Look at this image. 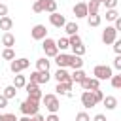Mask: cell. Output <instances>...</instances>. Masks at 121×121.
Returning a JSON list of instances; mask_svg holds the SVG:
<instances>
[{
  "label": "cell",
  "mask_w": 121,
  "mask_h": 121,
  "mask_svg": "<svg viewBox=\"0 0 121 121\" xmlns=\"http://www.w3.org/2000/svg\"><path fill=\"white\" fill-rule=\"evenodd\" d=\"M2 43H4L6 47H13V45H15V36H13L11 32H6V34L2 36Z\"/></svg>",
  "instance_id": "23"
},
{
  "label": "cell",
  "mask_w": 121,
  "mask_h": 121,
  "mask_svg": "<svg viewBox=\"0 0 121 121\" xmlns=\"http://www.w3.org/2000/svg\"><path fill=\"white\" fill-rule=\"evenodd\" d=\"M45 121H60V117H59L57 113H49V115L45 117Z\"/></svg>",
  "instance_id": "42"
},
{
  "label": "cell",
  "mask_w": 121,
  "mask_h": 121,
  "mask_svg": "<svg viewBox=\"0 0 121 121\" xmlns=\"http://www.w3.org/2000/svg\"><path fill=\"white\" fill-rule=\"evenodd\" d=\"M25 89H26V93H28V98H32V100H36V102H40L42 100V91H40V87H38V83H34V81H28V83H25Z\"/></svg>",
  "instance_id": "5"
},
{
  "label": "cell",
  "mask_w": 121,
  "mask_h": 121,
  "mask_svg": "<svg viewBox=\"0 0 121 121\" xmlns=\"http://www.w3.org/2000/svg\"><path fill=\"white\" fill-rule=\"evenodd\" d=\"M68 66H72L74 70L81 68V66H83V60H81V57H79V55H70V62H68Z\"/></svg>",
  "instance_id": "20"
},
{
  "label": "cell",
  "mask_w": 121,
  "mask_h": 121,
  "mask_svg": "<svg viewBox=\"0 0 121 121\" xmlns=\"http://www.w3.org/2000/svg\"><path fill=\"white\" fill-rule=\"evenodd\" d=\"M38 110H40V104L36 102V100H32V98H26L25 102H21V112L25 113V115H36L38 113Z\"/></svg>",
  "instance_id": "2"
},
{
  "label": "cell",
  "mask_w": 121,
  "mask_h": 121,
  "mask_svg": "<svg viewBox=\"0 0 121 121\" xmlns=\"http://www.w3.org/2000/svg\"><path fill=\"white\" fill-rule=\"evenodd\" d=\"M43 8H45V0H34L32 9H34L36 13H42V11H43Z\"/></svg>",
  "instance_id": "31"
},
{
  "label": "cell",
  "mask_w": 121,
  "mask_h": 121,
  "mask_svg": "<svg viewBox=\"0 0 121 121\" xmlns=\"http://www.w3.org/2000/svg\"><path fill=\"white\" fill-rule=\"evenodd\" d=\"M74 15L78 17V19H83V17H87V2H78L76 6H74Z\"/></svg>",
  "instance_id": "14"
},
{
  "label": "cell",
  "mask_w": 121,
  "mask_h": 121,
  "mask_svg": "<svg viewBox=\"0 0 121 121\" xmlns=\"http://www.w3.org/2000/svg\"><path fill=\"white\" fill-rule=\"evenodd\" d=\"M79 2H85V0H79Z\"/></svg>",
  "instance_id": "50"
},
{
  "label": "cell",
  "mask_w": 121,
  "mask_h": 121,
  "mask_svg": "<svg viewBox=\"0 0 121 121\" xmlns=\"http://www.w3.org/2000/svg\"><path fill=\"white\" fill-rule=\"evenodd\" d=\"M113 66H115L117 70H121V55H117V57L113 59Z\"/></svg>",
  "instance_id": "41"
},
{
  "label": "cell",
  "mask_w": 121,
  "mask_h": 121,
  "mask_svg": "<svg viewBox=\"0 0 121 121\" xmlns=\"http://www.w3.org/2000/svg\"><path fill=\"white\" fill-rule=\"evenodd\" d=\"M2 59H6V60H13V59H15L13 49H11V47H6V49L2 51Z\"/></svg>",
  "instance_id": "30"
},
{
  "label": "cell",
  "mask_w": 121,
  "mask_h": 121,
  "mask_svg": "<svg viewBox=\"0 0 121 121\" xmlns=\"http://www.w3.org/2000/svg\"><path fill=\"white\" fill-rule=\"evenodd\" d=\"M0 117H2V113H0Z\"/></svg>",
  "instance_id": "51"
},
{
  "label": "cell",
  "mask_w": 121,
  "mask_h": 121,
  "mask_svg": "<svg viewBox=\"0 0 121 121\" xmlns=\"http://www.w3.org/2000/svg\"><path fill=\"white\" fill-rule=\"evenodd\" d=\"M110 81H112V87L113 89H121V74L119 76H112Z\"/></svg>",
  "instance_id": "34"
},
{
  "label": "cell",
  "mask_w": 121,
  "mask_h": 121,
  "mask_svg": "<svg viewBox=\"0 0 121 121\" xmlns=\"http://www.w3.org/2000/svg\"><path fill=\"white\" fill-rule=\"evenodd\" d=\"M4 15H8V6L0 4V17H4Z\"/></svg>",
  "instance_id": "43"
},
{
  "label": "cell",
  "mask_w": 121,
  "mask_h": 121,
  "mask_svg": "<svg viewBox=\"0 0 121 121\" xmlns=\"http://www.w3.org/2000/svg\"><path fill=\"white\" fill-rule=\"evenodd\" d=\"M102 104L106 106V110H115L117 108V98L115 96H104L102 98Z\"/></svg>",
  "instance_id": "18"
},
{
  "label": "cell",
  "mask_w": 121,
  "mask_h": 121,
  "mask_svg": "<svg viewBox=\"0 0 121 121\" xmlns=\"http://www.w3.org/2000/svg\"><path fill=\"white\" fill-rule=\"evenodd\" d=\"M30 66V60L28 59H25V57H21V59H13L11 60V64H9V70L13 72V74H21L23 70H26Z\"/></svg>",
  "instance_id": "3"
},
{
  "label": "cell",
  "mask_w": 121,
  "mask_h": 121,
  "mask_svg": "<svg viewBox=\"0 0 121 121\" xmlns=\"http://www.w3.org/2000/svg\"><path fill=\"white\" fill-rule=\"evenodd\" d=\"M93 121H106V115H104V113H96V115L93 117Z\"/></svg>",
  "instance_id": "45"
},
{
  "label": "cell",
  "mask_w": 121,
  "mask_h": 121,
  "mask_svg": "<svg viewBox=\"0 0 121 121\" xmlns=\"http://www.w3.org/2000/svg\"><path fill=\"white\" fill-rule=\"evenodd\" d=\"M68 47H70V43H68V38H59V40H57V49L64 51V49H68Z\"/></svg>",
  "instance_id": "29"
},
{
  "label": "cell",
  "mask_w": 121,
  "mask_h": 121,
  "mask_svg": "<svg viewBox=\"0 0 121 121\" xmlns=\"http://www.w3.org/2000/svg\"><path fill=\"white\" fill-rule=\"evenodd\" d=\"M64 30H66V34H68V36H72V34H78L79 26H78L76 23H66V25H64Z\"/></svg>",
  "instance_id": "25"
},
{
  "label": "cell",
  "mask_w": 121,
  "mask_h": 121,
  "mask_svg": "<svg viewBox=\"0 0 121 121\" xmlns=\"http://www.w3.org/2000/svg\"><path fill=\"white\" fill-rule=\"evenodd\" d=\"M93 95H95V100H96V104H98V102H102V98H104V93H102L100 89H93Z\"/></svg>",
  "instance_id": "36"
},
{
  "label": "cell",
  "mask_w": 121,
  "mask_h": 121,
  "mask_svg": "<svg viewBox=\"0 0 121 121\" xmlns=\"http://www.w3.org/2000/svg\"><path fill=\"white\" fill-rule=\"evenodd\" d=\"M93 76H95L98 81H102V79H110L113 74H112V68H110V66H106V64H98V66H95Z\"/></svg>",
  "instance_id": "4"
},
{
  "label": "cell",
  "mask_w": 121,
  "mask_h": 121,
  "mask_svg": "<svg viewBox=\"0 0 121 121\" xmlns=\"http://www.w3.org/2000/svg\"><path fill=\"white\" fill-rule=\"evenodd\" d=\"M43 51H45V57H55L57 53H59V49H57V42L55 40H51V38H43Z\"/></svg>",
  "instance_id": "6"
},
{
  "label": "cell",
  "mask_w": 121,
  "mask_h": 121,
  "mask_svg": "<svg viewBox=\"0 0 121 121\" xmlns=\"http://www.w3.org/2000/svg\"><path fill=\"white\" fill-rule=\"evenodd\" d=\"M113 40H117V30L113 26H106L102 30V42L108 45V43H113Z\"/></svg>",
  "instance_id": "7"
},
{
  "label": "cell",
  "mask_w": 121,
  "mask_h": 121,
  "mask_svg": "<svg viewBox=\"0 0 121 121\" xmlns=\"http://www.w3.org/2000/svg\"><path fill=\"white\" fill-rule=\"evenodd\" d=\"M98 8H100V2H98V0H89V2H87V15L98 13Z\"/></svg>",
  "instance_id": "19"
},
{
  "label": "cell",
  "mask_w": 121,
  "mask_h": 121,
  "mask_svg": "<svg viewBox=\"0 0 121 121\" xmlns=\"http://www.w3.org/2000/svg\"><path fill=\"white\" fill-rule=\"evenodd\" d=\"M49 23H51L53 26H57V28H60V26H64V25H66V19H64V15H60V13H57V11H53V13L49 15Z\"/></svg>",
  "instance_id": "12"
},
{
  "label": "cell",
  "mask_w": 121,
  "mask_h": 121,
  "mask_svg": "<svg viewBox=\"0 0 121 121\" xmlns=\"http://www.w3.org/2000/svg\"><path fill=\"white\" fill-rule=\"evenodd\" d=\"M43 11H49V13L57 11V2H55V0H45V8H43Z\"/></svg>",
  "instance_id": "32"
},
{
  "label": "cell",
  "mask_w": 121,
  "mask_h": 121,
  "mask_svg": "<svg viewBox=\"0 0 121 121\" xmlns=\"http://www.w3.org/2000/svg\"><path fill=\"white\" fill-rule=\"evenodd\" d=\"M17 121H32V117H30V115H25V117H21V119H17Z\"/></svg>",
  "instance_id": "48"
},
{
  "label": "cell",
  "mask_w": 121,
  "mask_h": 121,
  "mask_svg": "<svg viewBox=\"0 0 121 121\" xmlns=\"http://www.w3.org/2000/svg\"><path fill=\"white\" fill-rule=\"evenodd\" d=\"M113 23H115V25H113V28H115V30L119 32V30H121V17H117V19H115Z\"/></svg>",
  "instance_id": "44"
},
{
  "label": "cell",
  "mask_w": 121,
  "mask_h": 121,
  "mask_svg": "<svg viewBox=\"0 0 121 121\" xmlns=\"http://www.w3.org/2000/svg\"><path fill=\"white\" fill-rule=\"evenodd\" d=\"M102 4H104L108 9H112V8H115V6H117V0H104Z\"/></svg>",
  "instance_id": "40"
},
{
  "label": "cell",
  "mask_w": 121,
  "mask_h": 121,
  "mask_svg": "<svg viewBox=\"0 0 121 121\" xmlns=\"http://www.w3.org/2000/svg\"><path fill=\"white\" fill-rule=\"evenodd\" d=\"M32 121H45V117L40 115V113H36V115H32Z\"/></svg>",
  "instance_id": "47"
},
{
  "label": "cell",
  "mask_w": 121,
  "mask_h": 121,
  "mask_svg": "<svg viewBox=\"0 0 121 121\" xmlns=\"http://www.w3.org/2000/svg\"><path fill=\"white\" fill-rule=\"evenodd\" d=\"M49 72H32L30 74V81H34V83H38V85H42V83H47L49 81Z\"/></svg>",
  "instance_id": "9"
},
{
  "label": "cell",
  "mask_w": 121,
  "mask_h": 121,
  "mask_svg": "<svg viewBox=\"0 0 121 121\" xmlns=\"http://www.w3.org/2000/svg\"><path fill=\"white\" fill-rule=\"evenodd\" d=\"M42 100H43V106L47 108L49 113H57V112H59L60 102H59V98H57L55 95H45V96H42Z\"/></svg>",
  "instance_id": "1"
},
{
  "label": "cell",
  "mask_w": 121,
  "mask_h": 121,
  "mask_svg": "<svg viewBox=\"0 0 121 121\" xmlns=\"http://www.w3.org/2000/svg\"><path fill=\"white\" fill-rule=\"evenodd\" d=\"M55 79H57V83H72L70 74L66 72V68H57V72H55Z\"/></svg>",
  "instance_id": "13"
},
{
  "label": "cell",
  "mask_w": 121,
  "mask_h": 121,
  "mask_svg": "<svg viewBox=\"0 0 121 121\" xmlns=\"http://www.w3.org/2000/svg\"><path fill=\"white\" fill-rule=\"evenodd\" d=\"M2 95H4V96H6L8 100H9V98H13V96L17 95V89H15L13 85H8V87L4 89V93H2Z\"/></svg>",
  "instance_id": "27"
},
{
  "label": "cell",
  "mask_w": 121,
  "mask_h": 121,
  "mask_svg": "<svg viewBox=\"0 0 121 121\" xmlns=\"http://www.w3.org/2000/svg\"><path fill=\"white\" fill-rule=\"evenodd\" d=\"M113 51L117 55H121V40H113Z\"/></svg>",
  "instance_id": "39"
},
{
  "label": "cell",
  "mask_w": 121,
  "mask_h": 121,
  "mask_svg": "<svg viewBox=\"0 0 121 121\" xmlns=\"http://www.w3.org/2000/svg\"><path fill=\"white\" fill-rule=\"evenodd\" d=\"M76 121H91V117H89L85 112H79V113L76 115Z\"/></svg>",
  "instance_id": "38"
},
{
  "label": "cell",
  "mask_w": 121,
  "mask_h": 121,
  "mask_svg": "<svg viewBox=\"0 0 121 121\" xmlns=\"http://www.w3.org/2000/svg\"><path fill=\"white\" fill-rule=\"evenodd\" d=\"M55 62H57V66L59 68H66L68 66V62H70V55H66V53H57L55 55Z\"/></svg>",
  "instance_id": "15"
},
{
  "label": "cell",
  "mask_w": 121,
  "mask_h": 121,
  "mask_svg": "<svg viewBox=\"0 0 121 121\" xmlns=\"http://www.w3.org/2000/svg\"><path fill=\"white\" fill-rule=\"evenodd\" d=\"M30 34L34 40H43V38H47V28H45V25H34Z\"/></svg>",
  "instance_id": "8"
},
{
  "label": "cell",
  "mask_w": 121,
  "mask_h": 121,
  "mask_svg": "<svg viewBox=\"0 0 121 121\" xmlns=\"http://www.w3.org/2000/svg\"><path fill=\"white\" fill-rule=\"evenodd\" d=\"M98 2H100V4H102V2H104V0H98Z\"/></svg>",
  "instance_id": "49"
},
{
  "label": "cell",
  "mask_w": 121,
  "mask_h": 121,
  "mask_svg": "<svg viewBox=\"0 0 121 121\" xmlns=\"http://www.w3.org/2000/svg\"><path fill=\"white\" fill-rule=\"evenodd\" d=\"M6 106H8V98L4 95H0V108H6Z\"/></svg>",
  "instance_id": "46"
},
{
  "label": "cell",
  "mask_w": 121,
  "mask_h": 121,
  "mask_svg": "<svg viewBox=\"0 0 121 121\" xmlns=\"http://www.w3.org/2000/svg\"><path fill=\"white\" fill-rule=\"evenodd\" d=\"M55 91H57L59 95H70V91H72V83H57Z\"/></svg>",
  "instance_id": "21"
},
{
  "label": "cell",
  "mask_w": 121,
  "mask_h": 121,
  "mask_svg": "<svg viewBox=\"0 0 121 121\" xmlns=\"http://www.w3.org/2000/svg\"><path fill=\"white\" fill-rule=\"evenodd\" d=\"M81 87H83V91H93V89H98V85H100V81L96 79V78H85L81 83H79Z\"/></svg>",
  "instance_id": "11"
},
{
  "label": "cell",
  "mask_w": 121,
  "mask_h": 121,
  "mask_svg": "<svg viewBox=\"0 0 121 121\" xmlns=\"http://www.w3.org/2000/svg\"><path fill=\"white\" fill-rule=\"evenodd\" d=\"M81 104H83V108H93V106H96V100H95L93 91H83V93H81Z\"/></svg>",
  "instance_id": "10"
},
{
  "label": "cell",
  "mask_w": 121,
  "mask_h": 121,
  "mask_svg": "<svg viewBox=\"0 0 121 121\" xmlns=\"http://www.w3.org/2000/svg\"><path fill=\"white\" fill-rule=\"evenodd\" d=\"M25 83H26V78L21 76V74H15V78H13V87H15V89H21V87H25Z\"/></svg>",
  "instance_id": "24"
},
{
  "label": "cell",
  "mask_w": 121,
  "mask_h": 121,
  "mask_svg": "<svg viewBox=\"0 0 121 121\" xmlns=\"http://www.w3.org/2000/svg\"><path fill=\"white\" fill-rule=\"evenodd\" d=\"M49 64H51V60H47L45 57L43 59H38L36 60V70L38 72H49Z\"/></svg>",
  "instance_id": "16"
},
{
  "label": "cell",
  "mask_w": 121,
  "mask_h": 121,
  "mask_svg": "<svg viewBox=\"0 0 121 121\" xmlns=\"http://www.w3.org/2000/svg\"><path fill=\"white\" fill-rule=\"evenodd\" d=\"M117 17H119V13H117V9H115V8L106 9V21H115Z\"/></svg>",
  "instance_id": "28"
},
{
  "label": "cell",
  "mask_w": 121,
  "mask_h": 121,
  "mask_svg": "<svg viewBox=\"0 0 121 121\" xmlns=\"http://www.w3.org/2000/svg\"><path fill=\"white\" fill-rule=\"evenodd\" d=\"M0 121H17V115L15 113H2Z\"/></svg>",
  "instance_id": "37"
},
{
  "label": "cell",
  "mask_w": 121,
  "mask_h": 121,
  "mask_svg": "<svg viewBox=\"0 0 121 121\" xmlns=\"http://www.w3.org/2000/svg\"><path fill=\"white\" fill-rule=\"evenodd\" d=\"M32 2H34V0H32Z\"/></svg>",
  "instance_id": "52"
},
{
  "label": "cell",
  "mask_w": 121,
  "mask_h": 121,
  "mask_svg": "<svg viewBox=\"0 0 121 121\" xmlns=\"http://www.w3.org/2000/svg\"><path fill=\"white\" fill-rule=\"evenodd\" d=\"M72 51H74L72 55H79V57H81V55H85V45H83V43H79V45H72Z\"/></svg>",
  "instance_id": "33"
},
{
  "label": "cell",
  "mask_w": 121,
  "mask_h": 121,
  "mask_svg": "<svg viewBox=\"0 0 121 121\" xmlns=\"http://www.w3.org/2000/svg\"><path fill=\"white\" fill-rule=\"evenodd\" d=\"M85 78H87V74H85L81 68H78V70H74V74H70V79H72V83H74V81H76V83H81Z\"/></svg>",
  "instance_id": "17"
},
{
  "label": "cell",
  "mask_w": 121,
  "mask_h": 121,
  "mask_svg": "<svg viewBox=\"0 0 121 121\" xmlns=\"http://www.w3.org/2000/svg\"><path fill=\"white\" fill-rule=\"evenodd\" d=\"M11 26H13V21L8 17V15H4V17H0V28L2 30H6V32H9L11 30Z\"/></svg>",
  "instance_id": "22"
},
{
  "label": "cell",
  "mask_w": 121,
  "mask_h": 121,
  "mask_svg": "<svg viewBox=\"0 0 121 121\" xmlns=\"http://www.w3.org/2000/svg\"><path fill=\"white\" fill-rule=\"evenodd\" d=\"M87 23H89V26H98V25H100V15H98V13L87 15Z\"/></svg>",
  "instance_id": "26"
},
{
  "label": "cell",
  "mask_w": 121,
  "mask_h": 121,
  "mask_svg": "<svg viewBox=\"0 0 121 121\" xmlns=\"http://www.w3.org/2000/svg\"><path fill=\"white\" fill-rule=\"evenodd\" d=\"M68 43H70V47H72V45H79V43H83V42H81V38H79L78 34H72V36L68 38Z\"/></svg>",
  "instance_id": "35"
}]
</instances>
